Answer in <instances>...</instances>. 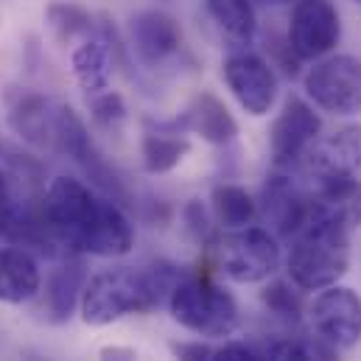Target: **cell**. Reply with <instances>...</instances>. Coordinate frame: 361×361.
I'll return each instance as SVG.
<instances>
[{"instance_id":"1","label":"cell","mask_w":361,"mask_h":361,"mask_svg":"<svg viewBox=\"0 0 361 361\" xmlns=\"http://www.w3.org/2000/svg\"><path fill=\"white\" fill-rule=\"evenodd\" d=\"M182 277L185 274L169 261H157L146 269L118 267L98 271L87 277L79 302L82 319L92 328H104L129 314H146L171 297Z\"/></svg>"},{"instance_id":"2","label":"cell","mask_w":361,"mask_h":361,"mask_svg":"<svg viewBox=\"0 0 361 361\" xmlns=\"http://www.w3.org/2000/svg\"><path fill=\"white\" fill-rule=\"evenodd\" d=\"M286 269L300 291H322L339 283L350 269V235L308 219L291 238Z\"/></svg>"},{"instance_id":"3","label":"cell","mask_w":361,"mask_h":361,"mask_svg":"<svg viewBox=\"0 0 361 361\" xmlns=\"http://www.w3.org/2000/svg\"><path fill=\"white\" fill-rule=\"evenodd\" d=\"M174 322L204 339H224L238 328L235 297L210 277L185 274L169 297Z\"/></svg>"},{"instance_id":"4","label":"cell","mask_w":361,"mask_h":361,"mask_svg":"<svg viewBox=\"0 0 361 361\" xmlns=\"http://www.w3.org/2000/svg\"><path fill=\"white\" fill-rule=\"evenodd\" d=\"M54 140L56 146L85 171V177L90 180V185L104 193L106 199L123 204H132L129 190L121 180V174L104 160V154L98 152V146L92 143L87 123L71 109V106H56L54 109Z\"/></svg>"},{"instance_id":"5","label":"cell","mask_w":361,"mask_h":361,"mask_svg":"<svg viewBox=\"0 0 361 361\" xmlns=\"http://www.w3.org/2000/svg\"><path fill=\"white\" fill-rule=\"evenodd\" d=\"M305 95L317 109L350 118L361 112V59L353 54H328L305 73Z\"/></svg>"},{"instance_id":"6","label":"cell","mask_w":361,"mask_h":361,"mask_svg":"<svg viewBox=\"0 0 361 361\" xmlns=\"http://www.w3.org/2000/svg\"><path fill=\"white\" fill-rule=\"evenodd\" d=\"M219 247V269L224 271L233 283H264L280 267V247L277 238L267 227H241L230 230Z\"/></svg>"},{"instance_id":"7","label":"cell","mask_w":361,"mask_h":361,"mask_svg":"<svg viewBox=\"0 0 361 361\" xmlns=\"http://www.w3.org/2000/svg\"><path fill=\"white\" fill-rule=\"evenodd\" d=\"M342 39V17L334 0H294L286 42L300 62H317Z\"/></svg>"},{"instance_id":"8","label":"cell","mask_w":361,"mask_h":361,"mask_svg":"<svg viewBox=\"0 0 361 361\" xmlns=\"http://www.w3.org/2000/svg\"><path fill=\"white\" fill-rule=\"evenodd\" d=\"M135 250V224L126 210L106 199L95 196L87 219L73 235V255H95V258H123Z\"/></svg>"},{"instance_id":"9","label":"cell","mask_w":361,"mask_h":361,"mask_svg":"<svg viewBox=\"0 0 361 361\" xmlns=\"http://www.w3.org/2000/svg\"><path fill=\"white\" fill-rule=\"evenodd\" d=\"M308 319L317 339L336 350H350L361 342V294L350 286H328L308 305Z\"/></svg>"},{"instance_id":"10","label":"cell","mask_w":361,"mask_h":361,"mask_svg":"<svg viewBox=\"0 0 361 361\" xmlns=\"http://www.w3.org/2000/svg\"><path fill=\"white\" fill-rule=\"evenodd\" d=\"M221 76H224L227 90L233 92V98L238 101V106L247 115H252V118L269 115L274 101H277V92H280L277 73H274L271 62L241 48L224 59Z\"/></svg>"},{"instance_id":"11","label":"cell","mask_w":361,"mask_h":361,"mask_svg":"<svg viewBox=\"0 0 361 361\" xmlns=\"http://www.w3.org/2000/svg\"><path fill=\"white\" fill-rule=\"evenodd\" d=\"M322 121L314 106L291 95L269 126V154L274 169H294L319 137Z\"/></svg>"},{"instance_id":"12","label":"cell","mask_w":361,"mask_h":361,"mask_svg":"<svg viewBox=\"0 0 361 361\" xmlns=\"http://www.w3.org/2000/svg\"><path fill=\"white\" fill-rule=\"evenodd\" d=\"M129 48L143 68H163L182 51V25L163 8H143L129 20Z\"/></svg>"},{"instance_id":"13","label":"cell","mask_w":361,"mask_h":361,"mask_svg":"<svg viewBox=\"0 0 361 361\" xmlns=\"http://www.w3.org/2000/svg\"><path fill=\"white\" fill-rule=\"evenodd\" d=\"M300 169L317 185L339 177H356L361 171V123H348L325 137H317L300 160Z\"/></svg>"},{"instance_id":"14","label":"cell","mask_w":361,"mask_h":361,"mask_svg":"<svg viewBox=\"0 0 361 361\" xmlns=\"http://www.w3.org/2000/svg\"><path fill=\"white\" fill-rule=\"evenodd\" d=\"M308 207H311V193H305L297 182L286 174V169H277L267 177L261 188V202L258 213L269 224L274 238H294L300 227L308 221Z\"/></svg>"},{"instance_id":"15","label":"cell","mask_w":361,"mask_h":361,"mask_svg":"<svg viewBox=\"0 0 361 361\" xmlns=\"http://www.w3.org/2000/svg\"><path fill=\"white\" fill-rule=\"evenodd\" d=\"M311 221L331 224L348 235L361 227V180L359 177H339V180L319 182L311 193L308 207Z\"/></svg>"},{"instance_id":"16","label":"cell","mask_w":361,"mask_h":361,"mask_svg":"<svg viewBox=\"0 0 361 361\" xmlns=\"http://www.w3.org/2000/svg\"><path fill=\"white\" fill-rule=\"evenodd\" d=\"M115 45H118L115 31H109V25H104L101 31L95 28L92 34L82 37L79 45L71 51L73 79L87 95L109 87L112 68H115Z\"/></svg>"},{"instance_id":"17","label":"cell","mask_w":361,"mask_h":361,"mask_svg":"<svg viewBox=\"0 0 361 361\" xmlns=\"http://www.w3.org/2000/svg\"><path fill=\"white\" fill-rule=\"evenodd\" d=\"M182 132L199 135L210 146H227L238 135V121L227 109V104L213 92H199L180 118H174Z\"/></svg>"},{"instance_id":"18","label":"cell","mask_w":361,"mask_h":361,"mask_svg":"<svg viewBox=\"0 0 361 361\" xmlns=\"http://www.w3.org/2000/svg\"><path fill=\"white\" fill-rule=\"evenodd\" d=\"M8 126L31 146H45L54 140V112L42 92L14 87L6 92Z\"/></svg>"},{"instance_id":"19","label":"cell","mask_w":361,"mask_h":361,"mask_svg":"<svg viewBox=\"0 0 361 361\" xmlns=\"http://www.w3.org/2000/svg\"><path fill=\"white\" fill-rule=\"evenodd\" d=\"M85 286H87V269L76 255L56 261V267L48 271V280H45V314H48V319L51 322H68L82 302Z\"/></svg>"},{"instance_id":"20","label":"cell","mask_w":361,"mask_h":361,"mask_svg":"<svg viewBox=\"0 0 361 361\" xmlns=\"http://www.w3.org/2000/svg\"><path fill=\"white\" fill-rule=\"evenodd\" d=\"M42 288V269L37 255L23 247H0V302L23 305Z\"/></svg>"},{"instance_id":"21","label":"cell","mask_w":361,"mask_h":361,"mask_svg":"<svg viewBox=\"0 0 361 361\" xmlns=\"http://www.w3.org/2000/svg\"><path fill=\"white\" fill-rule=\"evenodd\" d=\"M188 152H190V140L171 121H149L143 140H140V157H143V169L149 174L174 171L188 157Z\"/></svg>"},{"instance_id":"22","label":"cell","mask_w":361,"mask_h":361,"mask_svg":"<svg viewBox=\"0 0 361 361\" xmlns=\"http://www.w3.org/2000/svg\"><path fill=\"white\" fill-rule=\"evenodd\" d=\"M204 8L216 31L235 51L252 45L258 34V8L252 0H204Z\"/></svg>"},{"instance_id":"23","label":"cell","mask_w":361,"mask_h":361,"mask_svg":"<svg viewBox=\"0 0 361 361\" xmlns=\"http://www.w3.org/2000/svg\"><path fill=\"white\" fill-rule=\"evenodd\" d=\"M210 213L224 230H241L250 227L258 216V202L250 196L247 188L221 182L210 193Z\"/></svg>"},{"instance_id":"24","label":"cell","mask_w":361,"mask_h":361,"mask_svg":"<svg viewBox=\"0 0 361 361\" xmlns=\"http://www.w3.org/2000/svg\"><path fill=\"white\" fill-rule=\"evenodd\" d=\"M45 23H48L51 34L56 37V42H62V45H71L95 31L92 14L79 3H51L45 8Z\"/></svg>"},{"instance_id":"25","label":"cell","mask_w":361,"mask_h":361,"mask_svg":"<svg viewBox=\"0 0 361 361\" xmlns=\"http://www.w3.org/2000/svg\"><path fill=\"white\" fill-rule=\"evenodd\" d=\"M261 302L269 308L277 319H286V322H300L302 319V311H305L297 286L294 283H286V280H274L269 286H264Z\"/></svg>"},{"instance_id":"26","label":"cell","mask_w":361,"mask_h":361,"mask_svg":"<svg viewBox=\"0 0 361 361\" xmlns=\"http://www.w3.org/2000/svg\"><path fill=\"white\" fill-rule=\"evenodd\" d=\"M90 115L92 121L101 126V129H121V123L126 121V101L123 95L115 90H101V92H92L90 95Z\"/></svg>"},{"instance_id":"27","label":"cell","mask_w":361,"mask_h":361,"mask_svg":"<svg viewBox=\"0 0 361 361\" xmlns=\"http://www.w3.org/2000/svg\"><path fill=\"white\" fill-rule=\"evenodd\" d=\"M182 221L185 230L190 233V238H196L199 244H207L216 238V227H213V213L204 207V202L199 199H188L182 207Z\"/></svg>"},{"instance_id":"28","label":"cell","mask_w":361,"mask_h":361,"mask_svg":"<svg viewBox=\"0 0 361 361\" xmlns=\"http://www.w3.org/2000/svg\"><path fill=\"white\" fill-rule=\"evenodd\" d=\"M261 361H308V345L305 339H280L269 345Z\"/></svg>"},{"instance_id":"29","label":"cell","mask_w":361,"mask_h":361,"mask_svg":"<svg viewBox=\"0 0 361 361\" xmlns=\"http://www.w3.org/2000/svg\"><path fill=\"white\" fill-rule=\"evenodd\" d=\"M177 361H210L213 359V350L204 345V342H174L171 345Z\"/></svg>"},{"instance_id":"30","label":"cell","mask_w":361,"mask_h":361,"mask_svg":"<svg viewBox=\"0 0 361 361\" xmlns=\"http://www.w3.org/2000/svg\"><path fill=\"white\" fill-rule=\"evenodd\" d=\"M210 361H261V356L252 348L241 345V342H230V345L213 350V359Z\"/></svg>"},{"instance_id":"31","label":"cell","mask_w":361,"mask_h":361,"mask_svg":"<svg viewBox=\"0 0 361 361\" xmlns=\"http://www.w3.org/2000/svg\"><path fill=\"white\" fill-rule=\"evenodd\" d=\"M305 345H308V361H339L336 348H331L322 339H305Z\"/></svg>"},{"instance_id":"32","label":"cell","mask_w":361,"mask_h":361,"mask_svg":"<svg viewBox=\"0 0 361 361\" xmlns=\"http://www.w3.org/2000/svg\"><path fill=\"white\" fill-rule=\"evenodd\" d=\"M98 361H137V353L123 345H109L98 353Z\"/></svg>"},{"instance_id":"33","label":"cell","mask_w":361,"mask_h":361,"mask_svg":"<svg viewBox=\"0 0 361 361\" xmlns=\"http://www.w3.org/2000/svg\"><path fill=\"white\" fill-rule=\"evenodd\" d=\"M267 3H269V6H291L294 0H267Z\"/></svg>"},{"instance_id":"34","label":"cell","mask_w":361,"mask_h":361,"mask_svg":"<svg viewBox=\"0 0 361 361\" xmlns=\"http://www.w3.org/2000/svg\"><path fill=\"white\" fill-rule=\"evenodd\" d=\"M353 3H356V6H359V8H361V0H353Z\"/></svg>"}]
</instances>
